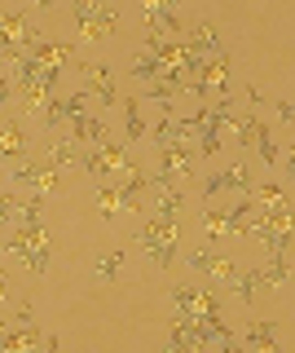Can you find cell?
Instances as JSON below:
<instances>
[{"label":"cell","instance_id":"6da1fadb","mask_svg":"<svg viewBox=\"0 0 295 353\" xmlns=\"http://www.w3.org/2000/svg\"><path fill=\"white\" fill-rule=\"evenodd\" d=\"M137 243L146 248V256L159 265V270H168L172 261H177V221L172 216H150L146 225L137 230Z\"/></svg>","mask_w":295,"mask_h":353},{"label":"cell","instance_id":"7a4b0ae2","mask_svg":"<svg viewBox=\"0 0 295 353\" xmlns=\"http://www.w3.org/2000/svg\"><path fill=\"white\" fill-rule=\"evenodd\" d=\"M71 18H75V27H80V36L93 40V44H102L119 22L115 5H106V0H71Z\"/></svg>","mask_w":295,"mask_h":353},{"label":"cell","instance_id":"3957f363","mask_svg":"<svg viewBox=\"0 0 295 353\" xmlns=\"http://www.w3.org/2000/svg\"><path fill=\"white\" fill-rule=\"evenodd\" d=\"M80 71H84V88H89V93L97 97V102H102V106H119V93H115V71H111V66H106V62H93V66H80Z\"/></svg>","mask_w":295,"mask_h":353},{"label":"cell","instance_id":"277c9868","mask_svg":"<svg viewBox=\"0 0 295 353\" xmlns=\"http://www.w3.org/2000/svg\"><path fill=\"white\" fill-rule=\"evenodd\" d=\"M49 163L58 172H67V168H80L84 163V146L75 137H53V146H49Z\"/></svg>","mask_w":295,"mask_h":353},{"label":"cell","instance_id":"5b68a950","mask_svg":"<svg viewBox=\"0 0 295 353\" xmlns=\"http://www.w3.org/2000/svg\"><path fill=\"white\" fill-rule=\"evenodd\" d=\"M190 36V44H194V53H203V58H216V53H229L225 44H221V36H216V27L212 22H199L194 31H185Z\"/></svg>","mask_w":295,"mask_h":353},{"label":"cell","instance_id":"8992f818","mask_svg":"<svg viewBox=\"0 0 295 353\" xmlns=\"http://www.w3.org/2000/svg\"><path fill=\"white\" fill-rule=\"evenodd\" d=\"M243 340H247L251 349H265V353H273V349H278V327H273L269 318H251Z\"/></svg>","mask_w":295,"mask_h":353},{"label":"cell","instance_id":"52a82bcc","mask_svg":"<svg viewBox=\"0 0 295 353\" xmlns=\"http://www.w3.org/2000/svg\"><path fill=\"white\" fill-rule=\"evenodd\" d=\"M71 137H75V141H89V146H97V141L111 137V128H106L97 115H75V119H71Z\"/></svg>","mask_w":295,"mask_h":353},{"label":"cell","instance_id":"ba28073f","mask_svg":"<svg viewBox=\"0 0 295 353\" xmlns=\"http://www.w3.org/2000/svg\"><path fill=\"white\" fill-rule=\"evenodd\" d=\"M124 261H128V248H111V252H102V256L93 261V279H97V283H115V279H119V270H124Z\"/></svg>","mask_w":295,"mask_h":353},{"label":"cell","instance_id":"9c48e42d","mask_svg":"<svg viewBox=\"0 0 295 353\" xmlns=\"http://www.w3.org/2000/svg\"><path fill=\"white\" fill-rule=\"evenodd\" d=\"M0 154H5V168H14L27 154V132L18 124H5V132H0Z\"/></svg>","mask_w":295,"mask_h":353},{"label":"cell","instance_id":"30bf717a","mask_svg":"<svg viewBox=\"0 0 295 353\" xmlns=\"http://www.w3.org/2000/svg\"><path fill=\"white\" fill-rule=\"evenodd\" d=\"M260 287H269V279H265V265H260V270H247V274H238V279L229 283V292H234L243 305H251V301H256V292H260Z\"/></svg>","mask_w":295,"mask_h":353},{"label":"cell","instance_id":"8fae6325","mask_svg":"<svg viewBox=\"0 0 295 353\" xmlns=\"http://www.w3.org/2000/svg\"><path fill=\"white\" fill-rule=\"evenodd\" d=\"M31 58H40L45 66H62V71H67V62H71V44H53V40L40 36L36 44H31Z\"/></svg>","mask_w":295,"mask_h":353},{"label":"cell","instance_id":"7c38bea8","mask_svg":"<svg viewBox=\"0 0 295 353\" xmlns=\"http://www.w3.org/2000/svg\"><path fill=\"white\" fill-rule=\"evenodd\" d=\"M146 27H150V31H159V36H185L177 9H146Z\"/></svg>","mask_w":295,"mask_h":353},{"label":"cell","instance_id":"4fadbf2b","mask_svg":"<svg viewBox=\"0 0 295 353\" xmlns=\"http://www.w3.org/2000/svg\"><path fill=\"white\" fill-rule=\"evenodd\" d=\"M291 270H295V265H291V256H287V248L265 252V279H269V287H282Z\"/></svg>","mask_w":295,"mask_h":353},{"label":"cell","instance_id":"5bb4252c","mask_svg":"<svg viewBox=\"0 0 295 353\" xmlns=\"http://www.w3.org/2000/svg\"><path fill=\"white\" fill-rule=\"evenodd\" d=\"M163 71H168V62H163V58H155V53H137L133 75H137L141 84H155V80H163Z\"/></svg>","mask_w":295,"mask_h":353},{"label":"cell","instance_id":"9a60e30c","mask_svg":"<svg viewBox=\"0 0 295 353\" xmlns=\"http://www.w3.org/2000/svg\"><path fill=\"white\" fill-rule=\"evenodd\" d=\"M251 194H256V203H260V208H291V199H287V190H282L278 181H260Z\"/></svg>","mask_w":295,"mask_h":353},{"label":"cell","instance_id":"2e32d148","mask_svg":"<svg viewBox=\"0 0 295 353\" xmlns=\"http://www.w3.org/2000/svg\"><path fill=\"white\" fill-rule=\"evenodd\" d=\"M36 345H45V336H36V327H23V331H14V327H9L5 331V349L9 353H18V349H36Z\"/></svg>","mask_w":295,"mask_h":353},{"label":"cell","instance_id":"e0dca14e","mask_svg":"<svg viewBox=\"0 0 295 353\" xmlns=\"http://www.w3.org/2000/svg\"><path fill=\"white\" fill-rule=\"evenodd\" d=\"M45 124H49V132L53 128H62V124H71V115H67V97H58V93H49V102H45Z\"/></svg>","mask_w":295,"mask_h":353},{"label":"cell","instance_id":"ac0fdd59","mask_svg":"<svg viewBox=\"0 0 295 353\" xmlns=\"http://www.w3.org/2000/svg\"><path fill=\"white\" fill-rule=\"evenodd\" d=\"M203 225H207V239H221L225 230H229V208L207 203V208H203Z\"/></svg>","mask_w":295,"mask_h":353},{"label":"cell","instance_id":"d6986e66","mask_svg":"<svg viewBox=\"0 0 295 353\" xmlns=\"http://www.w3.org/2000/svg\"><path fill=\"white\" fill-rule=\"evenodd\" d=\"M124 119H128V141H141L146 137V119H141V106H137V97H124Z\"/></svg>","mask_w":295,"mask_h":353},{"label":"cell","instance_id":"ffe728a7","mask_svg":"<svg viewBox=\"0 0 295 353\" xmlns=\"http://www.w3.org/2000/svg\"><path fill=\"white\" fill-rule=\"evenodd\" d=\"M225 190H238V194H251V190H256V185H251L247 163H229V168H225Z\"/></svg>","mask_w":295,"mask_h":353},{"label":"cell","instance_id":"44dd1931","mask_svg":"<svg viewBox=\"0 0 295 353\" xmlns=\"http://www.w3.org/2000/svg\"><path fill=\"white\" fill-rule=\"evenodd\" d=\"M18 225H45V203L36 199H18Z\"/></svg>","mask_w":295,"mask_h":353},{"label":"cell","instance_id":"7402d4cb","mask_svg":"<svg viewBox=\"0 0 295 353\" xmlns=\"http://www.w3.org/2000/svg\"><path fill=\"white\" fill-rule=\"evenodd\" d=\"M40 172H45V168H40V163H27V159H18L14 168H5V176H9L14 185H36Z\"/></svg>","mask_w":295,"mask_h":353},{"label":"cell","instance_id":"603a6c76","mask_svg":"<svg viewBox=\"0 0 295 353\" xmlns=\"http://www.w3.org/2000/svg\"><path fill=\"white\" fill-rule=\"evenodd\" d=\"M238 274H243V270H238V265L229 261V256H212V270H207V279L221 283V287H229V283L238 279Z\"/></svg>","mask_w":295,"mask_h":353},{"label":"cell","instance_id":"cb8c5ba5","mask_svg":"<svg viewBox=\"0 0 295 353\" xmlns=\"http://www.w3.org/2000/svg\"><path fill=\"white\" fill-rule=\"evenodd\" d=\"M256 150H260V159H265V163H278V159H282L278 141L269 137V128H265V124H260V132H256Z\"/></svg>","mask_w":295,"mask_h":353},{"label":"cell","instance_id":"d4e9b609","mask_svg":"<svg viewBox=\"0 0 295 353\" xmlns=\"http://www.w3.org/2000/svg\"><path fill=\"white\" fill-rule=\"evenodd\" d=\"M89 97H93V93H89L84 84L75 88V93H67V115H71V119H75V115H89Z\"/></svg>","mask_w":295,"mask_h":353},{"label":"cell","instance_id":"484cf974","mask_svg":"<svg viewBox=\"0 0 295 353\" xmlns=\"http://www.w3.org/2000/svg\"><path fill=\"white\" fill-rule=\"evenodd\" d=\"M185 261H190V270H194V274H207V270H212V252H203V248H199V252H190Z\"/></svg>","mask_w":295,"mask_h":353},{"label":"cell","instance_id":"4316f807","mask_svg":"<svg viewBox=\"0 0 295 353\" xmlns=\"http://www.w3.org/2000/svg\"><path fill=\"white\" fill-rule=\"evenodd\" d=\"M141 5V14H146V9H181L185 0H137Z\"/></svg>","mask_w":295,"mask_h":353},{"label":"cell","instance_id":"83f0119b","mask_svg":"<svg viewBox=\"0 0 295 353\" xmlns=\"http://www.w3.org/2000/svg\"><path fill=\"white\" fill-rule=\"evenodd\" d=\"M273 106H278V115H282V119H295V106H291V102H273Z\"/></svg>","mask_w":295,"mask_h":353},{"label":"cell","instance_id":"f1b7e54d","mask_svg":"<svg viewBox=\"0 0 295 353\" xmlns=\"http://www.w3.org/2000/svg\"><path fill=\"white\" fill-rule=\"evenodd\" d=\"M287 176L295 181V141H291V150H287Z\"/></svg>","mask_w":295,"mask_h":353},{"label":"cell","instance_id":"f546056e","mask_svg":"<svg viewBox=\"0 0 295 353\" xmlns=\"http://www.w3.org/2000/svg\"><path fill=\"white\" fill-rule=\"evenodd\" d=\"M36 9H53V0H36Z\"/></svg>","mask_w":295,"mask_h":353},{"label":"cell","instance_id":"4dcf8cb0","mask_svg":"<svg viewBox=\"0 0 295 353\" xmlns=\"http://www.w3.org/2000/svg\"><path fill=\"white\" fill-rule=\"evenodd\" d=\"M291 265H295V252H291Z\"/></svg>","mask_w":295,"mask_h":353}]
</instances>
